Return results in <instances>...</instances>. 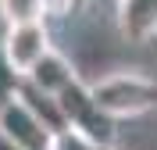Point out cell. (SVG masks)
<instances>
[{"instance_id": "1", "label": "cell", "mask_w": 157, "mask_h": 150, "mask_svg": "<svg viewBox=\"0 0 157 150\" xmlns=\"http://www.w3.org/2000/svg\"><path fill=\"white\" fill-rule=\"evenodd\" d=\"M89 93L97 100V107L114 121L143 118L157 111V79L143 71H107L89 82Z\"/></svg>"}, {"instance_id": "2", "label": "cell", "mask_w": 157, "mask_h": 150, "mask_svg": "<svg viewBox=\"0 0 157 150\" xmlns=\"http://www.w3.org/2000/svg\"><path fill=\"white\" fill-rule=\"evenodd\" d=\"M57 104H61V114H64V125L68 129L82 132L97 147H114L118 143V121L97 107V100L89 93V82H82V79L68 82L57 93Z\"/></svg>"}, {"instance_id": "3", "label": "cell", "mask_w": 157, "mask_h": 150, "mask_svg": "<svg viewBox=\"0 0 157 150\" xmlns=\"http://www.w3.org/2000/svg\"><path fill=\"white\" fill-rule=\"evenodd\" d=\"M54 50L50 43V25L47 21H25V25H7L4 40H0V54L21 79L39 64V57Z\"/></svg>"}, {"instance_id": "4", "label": "cell", "mask_w": 157, "mask_h": 150, "mask_svg": "<svg viewBox=\"0 0 157 150\" xmlns=\"http://www.w3.org/2000/svg\"><path fill=\"white\" fill-rule=\"evenodd\" d=\"M0 132L21 150H50V140H54V129L47 121H39L18 97L7 107H0Z\"/></svg>"}, {"instance_id": "5", "label": "cell", "mask_w": 157, "mask_h": 150, "mask_svg": "<svg viewBox=\"0 0 157 150\" xmlns=\"http://www.w3.org/2000/svg\"><path fill=\"white\" fill-rule=\"evenodd\" d=\"M114 21L128 43L157 40V0H114Z\"/></svg>"}, {"instance_id": "6", "label": "cell", "mask_w": 157, "mask_h": 150, "mask_svg": "<svg viewBox=\"0 0 157 150\" xmlns=\"http://www.w3.org/2000/svg\"><path fill=\"white\" fill-rule=\"evenodd\" d=\"M78 79V71H75V64H71L61 50H47L43 57H39V64L25 75V82L29 86H36L39 93H50V97H57L68 82H75Z\"/></svg>"}, {"instance_id": "7", "label": "cell", "mask_w": 157, "mask_h": 150, "mask_svg": "<svg viewBox=\"0 0 157 150\" xmlns=\"http://www.w3.org/2000/svg\"><path fill=\"white\" fill-rule=\"evenodd\" d=\"M0 21H4V25L47 21V11H43L39 0H0Z\"/></svg>"}, {"instance_id": "8", "label": "cell", "mask_w": 157, "mask_h": 150, "mask_svg": "<svg viewBox=\"0 0 157 150\" xmlns=\"http://www.w3.org/2000/svg\"><path fill=\"white\" fill-rule=\"evenodd\" d=\"M50 150H100L93 140H86L82 132H75V129H57L54 132V140H50Z\"/></svg>"}, {"instance_id": "9", "label": "cell", "mask_w": 157, "mask_h": 150, "mask_svg": "<svg viewBox=\"0 0 157 150\" xmlns=\"http://www.w3.org/2000/svg\"><path fill=\"white\" fill-rule=\"evenodd\" d=\"M18 86H21V75L11 68L7 61H4V54H0V107H7L11 100L18 97Z\"/></svg>"}, {"instance_id": "10", "label": "cell", "mask_w": 157, "mask_h": 150, "mask_svg": "<svg viewBox=\"0 0 157 150\" xmlns=\"http://www.w3.org/2000/svg\"><path fill=\"white\" fill-rule=\"evenodd\" d=\"M39 4H43V11H47V18H68L82 0H39Z\"/></svg>"}, {"instance_id": "11", "label": "cell", "mask_w": 157, "mask_h": 150, "mask_svg": "<svg viewBox=\"0 0 157 150\" xmlns=\"http://www.w3.org/2000/svg\"><path fill=\"white\" fill-rule=\"evenodd\" d=\"M0 150H21V147H18V143H11L4 132H0Z\"/></svg>"}, {"instance_id": "12", "label": "cell", "mask_w": 157, "mask_h": 150, "mask_svg": "<svg viewBox=\"0 0 157 150\" xmlns=\"http://www.w3.org/2000/svg\"><path fill=\"white\" fill-rule=\"evenodd\" d=\"M100 150H118V147H100Z\"/></svg>"}]
</instances>
